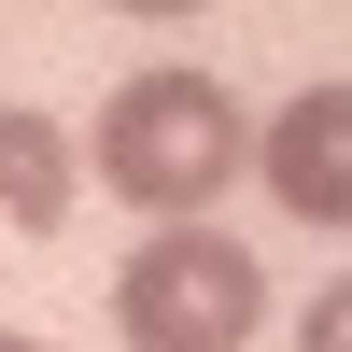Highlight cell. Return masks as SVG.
<instances>
[{
	"label": "cell",
	"instance_id": "cell-4",
	"mask_svg": "<svg viewBox=\"0 0 352 352\" xmlns=\"http://www.w3.org/2000/svg\"><path fill=\"white\" fill-rule=\"evenodd\" d=\"M71 184H85L71 127H56V113H14V99H0V226L56 240V226H71Z\"/></svg>",
	"mask_w": 352,
	"mask_h": 352
},
{
	"label": "cell",
	"instance_id": "cell-2",
	"mask_svg": "<svg viewBox=\"0 0 352 352\" xmlns=\"http://www.w3.org/2000/svg\"><path fill=\"white\" fill-rule=\"evenodd\" d=\"M254 324H268V268L226 226H155L113 268V338L127 352H240Z\"/></svg>",
	"mask_w": 352,
	"mask_h": 352
},
{
	"label": "cell",
	"instance_id": "cell-1",
	"mask_svg": "<svg viewBox=\"0 0 352 352\" xmlns=\"http://www.w3.org/2000/svg\"><path fill=\"white\" fill-rule=\"evenodd\" d=\"M226 169H254V127H240V99H226L212 71H127V85H113V113H99V184L127 197V212L197 226V212L226 197Z\"/></svg>",
	"mask_w": 352,
	"mask_h": 352
},
{
	"label": "cell",
	"instance_id": "cell-5",
	"mask_svg": "<svg viewBox=\"0 0 352 352\" xmlns=\"http://www.w3.org/2000/svg\"><path fill=\"white\" fill-rule=\"evenodd\" d=\"M296 352H352V282H324V296H310V324H296Z\"/></svg>",
	"mask_w": 352,
	"mask_h": 352
},
{
	"label": "cell",
	"instance_id": "cell-3",
	"mask_svg": "<svg viewBox=\"0 0 352 352\" xmlns=\"http://www.w3.org/2000/svg\"><path fill=\"white\" fill-rule=\"evenodd\" d=\"M254 169L296 226H352V85H310L254 127Z\"/></svg>",
	"mask_w": 352,
	"mask_h": 352
},
{
	"label": "cell",
	"instance_id": "cell-6",
	"mask_svg": "<svg viewBox=\"0 0 352 352\" xmlns=\"http://www.w3.org/2000/svg\"><path fill=\"white\" fill-rule=\"evenodd\" d=\"M0 352H43V338H14V324H0Z\"/></svg>",
	"mask_w": 352,
	"mask_h": 352
}]
</instances>
